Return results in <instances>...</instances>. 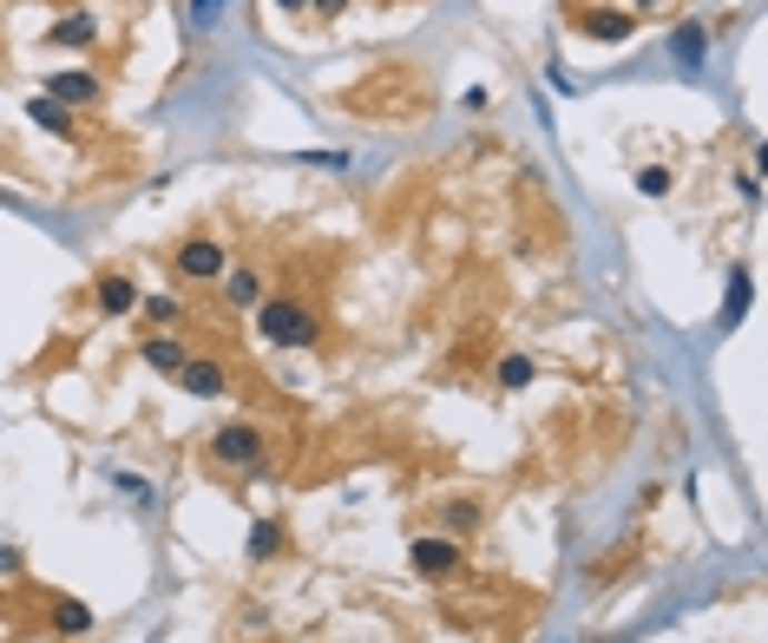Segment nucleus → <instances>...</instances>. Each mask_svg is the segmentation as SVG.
<instances>
[{
    "mask_svg": "<svg viewBox=\"0 0 768 643\" xmlns=\"http://www.w3.org/2000/svg\"><path fill=\"white\" fill-rule=\"evenodd\" d=\"M257 335L270 349H316L322 342V315L302 295H263L257 302Z\"/></svg>",
    "mask_w": 768,
    "mask_h": 643,
    "instance_id": "f257e3e1",
    "label": "nucleus"
},
{
    "mask_svg": "<svg viewBox=\"0 0 768 643\" xmlns=\"http://www.w3.org/2000/svg\"><path fill=\"white\" fill-rule=\"evenodd\" d=\"M205 453L217 460V466H230V473L263 480V428H257V421H223V428L210 433Z\"/></svg>",
    "mask_w": 768,
    "mask_h": 643,
    "instance_id": "f03ea898",
    "label": "nucleus"
},
{
    "mask_svg": "<svg viewBox=\"0 0 768 643\" xmlns=\"http://www.w3.org/2000/svg\"><path fill=\"white\" fill-rule=\"evenodd\" d=\"M223 270H230V257H223V243L210 237V230H191L178 250H171V277L178 283H223Z\"/></svg>",
    "mask_w": 768,
    "mask_h": 643,
    "instance_id": "7ed1b4c3",
    "label": "nucleus"
},
{
    "mask_svg": "<svg viewBox=\"0 0 768 643\" xmlns=\"http://www.w3.org/2000/svg\"><path fill=\"white\" fill-rule=\"evenodd\" d=\"M408 565H415L427 584H447V577L467 572V552H460V539H447V532H420L415 545H408Z\"/></svg>",
    "mask_w": 768,
    "mask_h": 643,
    "instance_id": "20e7f679",
    "label": "nucleus"
},
{
    "mask_svg": "<svg viewBox=\"0 0 768 643\" xmlns=\"http://www.w3.org/2000/svg\"><path fill=\"white\" fill-rule=\"evenodd\" d=\"M571 27L598 47H625L637 33V13H618V7H571Z\"/></svg>",
    "mask_w": 768,
    "mask_h": 643,
    "instance_id": "39448f33",
    "label": "nucleus"
},
{
    "mask_svg": "<svg viewBox=\"0 0 768 643\" xmlns=\"http://www.w3.org/2000/svg\"><path fill=\"white\" fill-rule=\"evenodd\" d=\"M171 381H178L184 394H198V401H217V394L230 388V374H223V361H217V355H184Z\"/></svg>",
    "mask_w": 768,
    "mask_h": 643,
    "instance_id": "423d86ee",
    "label": "nucleus"
},
{
    "mask_svg": "<svg viewBox=\"0 0 768 643\" xmlns=\"http://www.w3.org/2000/svg\"><path fill=\"white\" fill-rule=\"evenodd\" d=\"M47 99H60L67 112H86V106L106 99V86H99V72H53V79H47Z\"/></svg>",
    "mask_w": 768,
    "mask_h": 643,
    "instance_id": "0eeeda50",
    "label": "nucleus"
},
{
    "mask_svg": "<svg viewBox=\"0 0 768 643\" xmlns=\"http://www.w3.org/2000/svg\"><path fill=\"white\" fill-rule=\"evenodd\" d=\"M92 302H99V315H106V322H126V315L139 309V283H132L126 270H106L99 289H92Z\"/></svg>",
    "mask_w": 768,
    "mask_h": 643,
    "instance_id": "6e6552de",
    "label": "nucleus"
},
{
    "mask_svg": "<svg viewBox=\"0 0 768 643\" xmlns=\"http://www.w3.org/2000/svg\"><path fill=\"white\" fill-rule=\"evenodd\" d=\"M263 295H270V283H263L257 263H230V270H223V302H230V309H257Z\"/></svg>",
    "mask_w": 768,
    "mask_h": 643,
    "instance_id": "1a4fd4ad",
    "label": "nucleus"
},
{
    "mask_svg": "<svg viewBox=\"0 0 768 643\" xmlns=\"http://www.w3.org/2000/svg\"><path fill=\"white\" fill-rule=\"evenodd\" d=\"M99 33H106V27H99V13H92V7H79V13H67V20H53V27H47V40H53V47H99Z\"/></svg>",
    "mask_w": 768,
    "mask_h": 643,
    "instance_id": "9d476101",
    "label": "nucleus"
},
{
    "mask_svg": "<svg viewBox=\"0 0 768 643\" xmlns=\"http://www.w3.org/2000/svg\"><path fill=\"white\" fill-rule=\"evenodd\" d=\"M47 631H53V637H92V604L53 597V604H47Z\"/></svg>",
    "mask_w": 768,
    "mask_h": 643,
    "instance_id": "9b49d317",
    "label": "nucleus"
},
{
    "mask_svg": "<svg viewBox=\"0 0 768 643\" xmlns=\"http://www.w3.org/2000/svg\"><path fill=\"white\" fill-rule=\"evenodd\" d=\"M27 119L40 125V132H53V139H79V125H72V112L60 106V99H47V92H33L27 99Z\"/></svg>",
    "mask_w": 768,
    "mask_h": 643,
    "instance_id": "f8f14e48",
    "label": "nucleus"
},
{
    "mask_svg": "<svg viewBox=\"0 0 768 643\" xmlns=\"http://www.w3.org/2000/svg\"><path fill=\"white\" fill-rule=\"evenodd\" d=\"M480 525H487V505L480 500H447L440 505V532H447V539H473Z\"/></svg>",
    "mask_w": 768,
    "mask_h": 643,
    "instance_id": "ddd939ff",
    "label": "nucleus"
},
{
    "mask_svg": "<svg viewBox=\"0 0 768 643\" xmlns=\"http://www.w3.org/2000/svg\"><path fill=\"white\" fill-rule=\"evenodd\" d=\"M282 545H289L282 519H257V525H250V565H270V559H282Z\"/></svg>",
    "mask_w": 768,
    "mask_h": 643,
    "instance_id": "4468645a",
    "label": "nucleus"
},
{
    "mask_svg": "<svg viewBox=\"0 0 768 643\" xmlns=\"http://www.w3.org/2000/svg\"><path fill=\"white\" fill-rule=\"evenodd\" d=\"M139 361H144V368H158V374H178L184 342H178V335H144V342H139Z\"/></svg>",
    "mask_w": 768,
    "mask_h": 643,
    "instance_id": "2eb2a0df",
    "label": "nucleus"
},
{
    "mask_svg": "<svg viewBox=\"0 0 768 643\" xmlns=\"http://www.w3.org/2000/svg\"><path fill=\"white\" fill-rule=\"evenodd\" d=\"M532 355H499L492 361V388H506V394H519V388H532Z\"/></svg>",
    "mask_w": 768,
    "mask_h": 643,
    "instance_id": "dca6fc26",
    "label": "nucleus"
},
{
    "mask_svg": "<svg viewBox=\"0 0 768 643\" xmlns=\"http://www.w3.org/2000/svg\"><path fill=\"white\" fill-rule=\"evenodd\" d=\"M132 315H139V322H184V302H178V295H139Z\"/></svg>",
    "mask_w": 768,
    "mask_h": 643,
    "instance_id": "f3484780",
    "label": "nucleus"
},
{
    "mask_svg": "<svg viewBox=\"0 0 768 643\" xmlns=\"http://www.w3.org/2000/svg\"><path fill=\"white\" fill-rule=\"evenodd\" d=\"M637 191H644V198H670V191H677V171H670V164H644V171H637Z\"/></svg>",
    "mask_w": 768,
    "mask_h": 643,
    "instance_id": "a211bd4d",
    "label": "nucleus"
},
{
    "mask_svg": "<svg viewBox=\"0 0 768 643\" xmlns=\"http://www.w3.org/2000/svg\"><path fill=\"white\" fill-rule=\"evenodd\" d=\"M749 295H756V283H749V270H729V309H722V322H742V309H749Z\"/></svg>",
    "mask_w": 768,
    "mask_h": 643,
    "instance_id": "6ab92c4d",
    "label": "nucleus"
},
{
    "mask_svg": "<svg viewBox=\"0 0 768 643\" xmlns=\"http://www.w3.org/2000/svg\"><path fill=\"white\" fill-rule=\"evenodd\" d=\"M677 53L697 67V60H702V27H677Z\"/></svg>",
    "mask_w": 768,
    "mask_h": 643,
    "instance_id": "aec40b11",
    "label": "nucleus"
},
{
    "mask_svg": "<svg viewBox=\"0 0 768 643\" xmlns=\"http://www.w3.org/2000/svg\"><path fill=\"white\" fill-rule=\"evenodd\" d=\"M217 13H223V0H191V27H217Z\"/></svg>",
    "mask_w": 768,
    "mask_h": 643,
    "instance_id": "412c9836",
    "label": "nucleus"
},
{
    "mask_svg": "<svg viewBox=\"0 0 768 643\" xmlns=\"http://www.w3.org/2000/svg\"><path fill=\"white\" fill-rule=\"evenodd\" d=\"M119 493H126V500H144V505H151V486H144L139 473H119Z\"/></svg>",
    "mask_w": 768,
    "mask_h": 643,
    "instance_id": "4be33fe9",
    "label": "nucleus"
},
{
    "mask_svg": "<svg viewBox=\"0 0 768 643\" xmlns=\"http://www.w3.org/2000/svg\"><path fill=\"white\" fill-rule=\"evenodd\" d=\"M309 7H316V13H322V20H342V13H349L355 0H309Z\"/></svg>",
    "mask_w": 768,
    "mask_h": 643,
    "instance_id": "5701e85b",
    "label": "nucleus"
},
{
    "mask_svg": "<svg viewBox=\"0 0 768 643\" xmlns=\"http://www.w3.org/2000/svg\"><path fill=\"white\" fill-rule=\"evenodd\" d=\"M0 572H20V559H13V552H7V545H0Z\"/></svg>",
    "mask_w": 768,
    "mask_h": 643,
    "instance_id": "b1692460",
    "label": "nucleus"
},
{
    "mask_svg": "<svg viewBox=\"0 0 768 643\" xmlns=\"http://www.w3.org/2000/svg\"><path fill=\"white\" fill-rule=\"evenodd\" d=\"M282 13H302V7H309V0H277Z\"/></svg>",
    "mask_w": 768,
    "mask_h": 643,
    "instance_id": "393cba45",
    "label": "nucleus"
}]
</instances>
